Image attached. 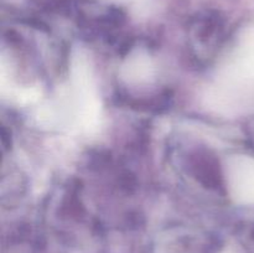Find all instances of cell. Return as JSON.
Segmentation results:
<instances>
[{
    "mask_svg": "<svg viewBox=\"0 0 254 253\" xmlns=\"http://www.w3.org/2000/svg\"><path fill=\"white\" fill-rule=\"evenodd\" d=\"M193 168H195L197 178H200V180L206 186L216 189H218V186H222L220 168L213 158H207L206 155L205 158H201L200 160L196 161Z\"/></svg>",
    "mask_w": 254,
    "mask_h": 253,
    "instance_id": "1",
    "label": "cell"
}]
</instances>
